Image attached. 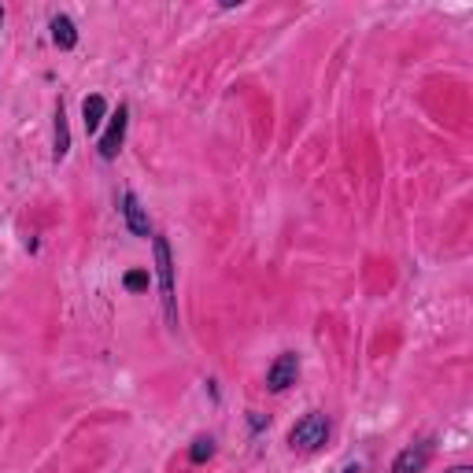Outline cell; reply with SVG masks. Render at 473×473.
Returning a JSON list of instances; mask_svg holds the SVG:
<instances>
[{
  "label": "cell",
  "mask_w": 473,
  "mask_h": 473,
  "mask_svg": "<svg viewBox=\"0 0 473 473\" xmlns=\"http://www.w3.org/2000/svg\"><path fill=\"white\" fill-rule=\"evenodd\" d=\"M152 252H156V277H159V300H163V318L170 329H177V296H174V256L166 236L152 233Z\"/></svg>",
  "instance_id": "1"
},
{
  "label": "cell",
  "mask_w": 473,
  "mask_h": 473,
  "mask_svg": "<svg viewBox=\"0 0 473 473\" xmlns=\"http://www.w3.org/2000/svg\"><path fill=\"white\" fill-rule=\"evenodd\" d=\"M326 440H329V418H326L322 410H307L304 418L288 429V448H292V451H300V455L318 451Z\"/></svg>",
  "instance_id": "2"
},
{
  "label": "cell",
  "mask_w": 473,
  "mask_h": 473,
  "mask_svg": "<svg viewBox=\"0 0 473 473\" xmlns=\"http://www.w3.org/2000/svg\"><path fill=\"white\" fill-rule=\"evenodd\" d=\"M126 123H130V107L118 104V111L107 118V130L100 134V159H115L118 152H123V141H126Z\"/></svg>",
  "instance_id": "3"
},
{
  "label": "cell",
  "mask_w": 473,
  "mask_h": 473,
  "mask_svg": "<svg viewBox=\"0 0 473 473\" xmlns=\"http://www.w3.org/2000/svg\"><path fill=\"white\" fill-rule=\"evenodd\" d=\"M296 377H300V355H296V351H281L277 359L270 363V370H267V388L270 392H285V388L296 385Z\"/></svg>",
  "instance_id": "4"
},
{
  "label": "cell",
  "mask_w": 473,
  "mask_h": 473,
  "mask_svg": "<svg viewBox=\"0 0 473 473\" xmlns=\"http://www.w3.org/2000/svg\"><path fill=\"white\" fill-rule=\"evenodd\" d=\"M429 458H433V440L410 444V448H403V451L396 455V462H392V473H422V469L429 466Z\"/></svg>",
  "instance_id": "5"
},
{
  "label": "cell",
  "mask_w": 473,
  "mask_h": 473,
  "mask_svg": "<svg viewBox=\"0 0 473 473\" xmlns=\"http://www.w3.org/2000/svg\"><path fill=\"white\" fill-rule=\"evenodd\" d=\"M123 218L130 226L134 236H152V222H148V211L141 207V200L134 193H123Z\"/></svg>",
  "instance_id": "6"
},
{
  "label": "cell",
  "mask_w": 473,
  "mask_h": 473,
  "mask_svg": "<svg viewBox=\"0 0 473 473\" xmlns=\"http://www.w3.org/2000/svg\"><path fill=\"white\" fill-rule=\"evenodd\" d=\"M104 118H107V100H104L100 93H89V96L82 100V123H86V134H89V137L100 134Z\"/></svg>",
  "instance_id": "7"
},
{
  "label": "cell",
  "mask_w": 473,
  "mask_h": 473,
  "mask_svg": "<svg viewBox=\"0 0 473 473\" xmlns=\"http://www.w3.org/2000/svg\"><path fill=\"white\" fill-rule=\"evenodd\" d=\"M67 152H71V130H67V107H64V100H59L55 104V145H52V159L64 163Z\"/></svg>",
  "instance_id": "8"
},
{
  "label": "cell",
  "mask_w": 473,
  "mask_h": 473,
  "mask_svg": "<svg viewBox=\"0 0 473 473\" xmlns=\"http://www.w3.org/2000/svg\"><path fill=\"white\" fill-rule=\"evenodd\" d=\"M52 41H55V48H64V52H71L75 45H78V30H75V23H71V15H52Z\"/></svg>",
  "instance_id": "9"
},
{
  "label": "cell",
  "mask_w": 473,
  "mask_h": 473,
  "mask_svg": "<svg viewBox=\"0 0 473 473\" xmlns=\"http://www.w3.org/2000/svg\"><path fill=\"white\" fill-rule=\"evenodd\" d=\"M211 455H215V440H211V437H196L193 448H189V458H193V462H207Z\"/></svg>",
  "instance_id": "10"
},
{
  "label": "cell",
  "mask_w": 473,
  "mask_h": 473,
  "mask_svg": "<svg viewBox=\"0 0 473 473\" xmlns=\"http://www.w3.org/2000/svg\"><path fill=\"white\" fill-rule=\"evenodd\" d=\"M123 285H126L130 292H145V288H148V274H145V270H130V274L123 277Z\"/></svg>",
  "instance_id": "11"
},
{
  "label": "cell",
  "mask_w": 473,
  "mask_h": 473,
  "mask_svg": "<svg viewBox=\"0 0 473 473\" xmlns=\"http://www.w3.org/2000/svg\"><path fill=\"white\" fill-rule=\"evenodd\" d=\"M444 473H473L469 466H451V469H444Z\"/></svg>",
  "instance_id": "12"
},
{
  "label": "cell",
  "mask_w": 473,
  "mask_h": 473,
  "mask_svg": "<svg viewBox=\"0 0 473 473\" xmlns=\"http://www.w3.org/2000/svg\"><path fill=\"white\" fill-rule=\"evenodd\" d=\"M344 473H359V466H347V469H344Z\"/></svg>",
  "instance_id": "13"
},
{
  "label": "cell",
  "mask_w": 473,
  "mask_h": 473,
  "mask_svg": "<svg viewBox=\"0 0 473 473\" xmlns=\"http://www.w3.org/2000/svg\"><path fill=\"white\" fill-rule=\"evenodd\" d=\"M0 26H5V8H0Z\"/></svg>",
  "instance_id": "14"
}]
</instances>
